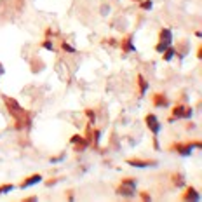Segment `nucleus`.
<instances>
[{
  "instance_id": "nucleus-3",
  "label": "nucleus",
  "mask_w": 202,
  "mask_h": 202,
  "mask_svg": "<svg viewBox=\"0 0 202 202\" xmlns=\"http://www.w3.org/2000/svg\"><path fill=\"white\" fill-rule=\"evenodd\" d=\"M40 180H42V176H40V174H35V176H31V178H28V181H25V183L21 185V188H28V186H31V185L39 183Z\"/></svg>"
},
{
  "instance_id": "nucleus-9",
  "label": "nucleus",
  "mask_w": 202,
  "mask_h": 202,
  "mask_svg": "<svg viewBox=\"0 0 202 202\" xmlns=\"http://www.w3.org/2000/svg\"><path fill=\"white\" fill-rule=\"evenodd\" d=\"M143 7H145V9H150V7H152V2H145V4H143Z\"/></svg>"
},
{
  "instance_id": "nucleus-8",
  "label": "nucleus",
  "mask_w": 202,
  "mask_h": 202,
  "mask_svg": "<svg viewBox=\"0 0 202 202\" xmlns=\"http://www.w3.org/2000/svg\"><path fill=\"white\" fill-rule=\"evenodd\" d=\"M185 108H183V106H178V108H176V110H174V117H185Z\"/></svg>"
},
{
  "instance_id": "nucleus-2",
  "label": "nucleus",
  "mask_w": 202,
  "mask_h": 202,
  "mask_svg": "<svg viewBox=\"0 0 202 202\" xmlns=\"http://www.w3.org/2000/svg\"><path fill=\"white\" fill-rule=\"evenodd\" d=\"M200 146V143H193V145H185V146H178V152H180L181 155H190L192 154L193 148H199Z\"/></svg>"
},
{
  "instance_id": "nucleus-7",
  "label": "nucleus",
  "mask_w": 202,
  "mask_h": 202,
  "mask_svg": "<svg viewBox=\"0 0 202 202\" xmlns=\"http://www.w3.org/2000/svg\"><path fill=\"white\" fill-rule=\"evenodd\" d=\"M14 186L12 185H4V186H0V195H4V193H7V192H11Z\"/></svg>"
},
{
  "instance_id": "nucleus-5",
  "label": "nucleus",
  "mask_w": 202,
  "mask_h": 202,
  "mask_svg": "<svg viewBox=\"0 0 202 202\" xmlns=\"http://www.w3.org/2000/svg\"><path fill=\"white\" fill-rule=\"evenodd\" d=\"M129 164H132V166L136 167H148L150 162H143V160H129Z\"/></svg>"
},
{
  "instance_id": "nucleus-4",
  "label": "nucleus",
  "mask_w": 202,
  "mask_h": 202,
  "mask_svg": "<svg viewBox=\"0 0 202 202\" xmlns=\"http://www.w3.org/2000/svg\"><path fill=\"white\" fill-rule=\"evenodd\" d=\"M160 42H169V44L172 42V33H171L169 28H166V30L160 31Z\"/></svg>"
},
{
  "instance_id": "nucleus-6",
  "label": "nucleus",
  "mask_w": 202,
  "mask_h": 202,
  "mask_svg": "<svg viewBox=\"0 0 202 202\" xmlns=\"http://www.w3.org/2000/svg\"><path fill=\"white\" fill-rule=\"evenodd\" d=\"M174 51H172V49H167V51H166V56H164V59H166V61H171V59H172V57H174Z\"/></svg>"
},
{
  "instance_id": "nucleus-1",
  "label": "nucleus",
  "mask_w": 202,
  "mask_h": 202,
  "mask_svg": "<svg viewBox=\"0 0 202 202\" xmlns=\"http://www.w3.org/2000/svg\"><path fill=\"white\" fill-rule=\"evenodd\" d=\"M146 126L152 129V132H154V134H158V132H160V129H162V126L158 124V120H157V117H155V115H148V117H146Z\"/></svg>"
}]
</instances>
